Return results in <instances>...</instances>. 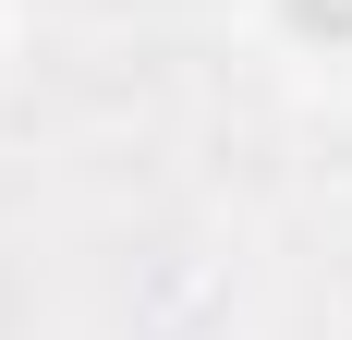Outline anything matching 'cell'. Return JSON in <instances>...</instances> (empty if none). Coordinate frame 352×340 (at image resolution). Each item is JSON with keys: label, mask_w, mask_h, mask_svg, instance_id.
I'll list each match as a JSON object with an SVG mask.
<instances>
[{"label": "cell", "mask_w": 352, "mask_h": 340, "mask_svg": "<svg viewBox=\"0 0 352 340\" xmlns=\"http://www.w3.org/2000/svg\"><path fill=\"white\" fill-rule=\"evenodd\" d=\"M280 12H292V25H304V36H328V49H340V36H352V0H280Z\"/></svg>", "instance_id": "1"}]
</instances>
